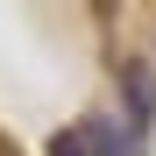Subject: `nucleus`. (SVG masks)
<instances>
[{
    "instance_id": "obj_2",
    "label": "nucleus",
    "mask_w": 156,
    "mask_h": 156,
    "mask_svg": "<svg viewBox=\"0 0 156 156\" xmlns=\"http://www.w3.org/2000/svg\"><path fill=\"white\" fill-rule=\"evenodd\" d=\"M121 85H128V142H149V128H156V71L142 57H128Z\"/></svg>"
},
{
    "instance_id": "obj_1",
    "label": "nucleus",
    "mask_w": 156,
    "mask_h": 156,
    "mask_svg": "<svg viewBox=\"0 0 156 156\" xmlns=\"http://www.w3.org/2000/svg\"><path fill=\"white\" fill-rule=\"evenodd\" d=\"M50 156H135V142H121V128L107 114H85V121H71L50 142Z\"/></svg>"
},
{
    "instance_id": "obj_3",
    "label": "nucleus",
    "mask_w": 156,
    "mask_h": 156,
    "mask_svg": "<svg viewBox=\"0 0 156 156\" xmlns=\"http://www.w3.org/2000/svg\"><path fill=\"white\" fill-rule=\"evenodd\" d=\"M0 156H14V149H0Z\"/></svg>"
}]
</instances>
